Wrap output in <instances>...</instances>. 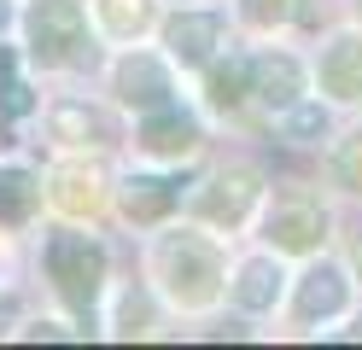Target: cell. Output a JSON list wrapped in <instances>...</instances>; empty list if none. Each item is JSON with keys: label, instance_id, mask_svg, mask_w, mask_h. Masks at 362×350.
<instances>
[{"label": "cell", "instance_id": "cell-15", "mask_svg": "<svg viewBox=\"0 0 362 350\" xmlns=\"http://www.w3.org/2000/svg\"><path fill=\"white\" fill-rule=\"evenodd\" d=\"M53 187H59V204L64 210H94L100 204V175L82 170V163H64V170L53 175Z\"/></svg>", "mask_w": 362, "mask_h": 350}, {"label": "cell", "instance_id": "cell-10", "mask_svg": "<svg viewBox=\"0 0 362 350\" xmlns=\"http://www.w3.org/2000/svg\"><path fill=\"white\" fill-rule=\"evenodd\" d=\"M322 88L333 93V100H356V93H362V35H345V41L327 47Z\"/></svg>", "mask_w": 362, "mask_h": 350}, {"label": "cell", "instance_id": "cell-6", "mask_svg": "<svg viewBox=\"0 0 362 350\" xmlns=\"http://www.w3.org/2000/svg\"><path fill=\"white\" fill-rule=\"evenodd\" d=\"M117 93L129 105H141V111H164L170 105V76H164V64L146 59V53H134L117 64Z\"/></svg>", "mask_w": 362, "mask_h": 350}, {"label": "cell", "instance_id": "cell-16", "mask_svg": "<svg viewBox=\"0 0 362 350\" xmlns=\"http://www.w3.org/2000/svg\"><path fill=\"white\" fill-rule=\"evenodd\" d=\"M41 199V187L24 170H0V222H24Z\"/></svg>", "mask_w": 362, "mask_h": 350}, {"label": "cell", "instance_id": "cell-17", "mask_svg": "<svg viewBox=\"0 0 362 350\" xmlns=\"http://www.w3.org/2000/svg\"><path fill=\"white\" fill-rule=\"evenodd\" d=\"M100 18L111 35H141L152 23V0H100Z\"/></svg>", "mask_w": 362, "mask_h": 350}, {"label": "cell", "instance_id": "cell-8", "mask_svg": "<svg viewBox=\"0 0 362 350\" xmlns=\"http://www.w3.org/2000/svg\"><path fill=\"white\" fill-rule=\"evenodd\" d=\"M216 41H222V18H216V12H181V18L170 23V53H175L181 64H205Z\"/></svg>", "mask_w": 362, "mask_h": 350}, {"label": "cell", "instance_id": "cell-19", "mask_svg": "<svg viewBox=\"0 0 362 350\" xmlns=\"http://www.w3.org/2000/svg\"><path fill=\"white\" fill-rule=\"evenodd\" d=\"M333 175L351 187V193H362V129L345 140V146H339V158H333Z\"/></svg>", "mask_w": 362, "mask_h": 350}, {"label": "cell", "instance_id": "cell-18", "mask_svg": "<svg viewBox=\"0 0 362 350\" xmlns=\"http://www.w3.org/2000/svg\"><path fill=\"white\" fill-rule=\"evenodd\" d=\"M245 82H252V64H245V59H228V64L211 76V105H216V111H234V105L245 100Z\"/></svg>", "mask_w": 362, "mask_h": 350}, {"label": "cell", "instance_id": "cell-13", "mask_svg": "<svg viewBox=\"0 0 362 350\" xmlns=\"http://www.w3.org/2000/svg\"><path fill=\"white\" fill-rule=\"evenodd\" d=\"M275 286H281V269L269 263V257H257V263H245V269H240L234 298L245 303V310H269V303H275Z\"/></svg>", "mask_w": 362, "mask_h": 350}, {"label": "cell", "instance_id": "cell-9", "mask_svg": "<svg viewBox=\"0 0 362 350\" xmlns=\"http://www.w3.org/2000/svg\"><path fill=\"white\" fill-rule=\"evenodd\" d=\"M298 88H304V70L292 64V59H252V93L263 105H275V111H286L292 100H298Z\"/></svg>", "mask_w": 362, "mask_h": 350}, {"label": "cell", "instance_id": "cell-20", "mask_svg": "<svg viewBox=\"0 0 362 350\" xmlns=\"http://www.w3.org/2000/svg\"><path fill=\"white\" fill-rule=\"evenodd\" d=\"M245 18L252 23H286V18H298V0H245Z\"/></svg>", "mask_w": 362, "mask_h": 350}, {"label": "cell", "instance_id": "cell-22", "mask_svg": "<svg viewBox=\"0 0 362 350\" xmlns=\"http://www.w3.org/2000/svg\"><path fill=\"white\" fill-rule=\"evenodd\" d=\"M0 23H6V6H0Z\"/></svg>", "mask_w": 362, "mask_h": 350}, {"label": "cell", "instance_id": "cell-11", "mask_svg": "<svg viewBox=\"0 0 362 350\" xmlns=\"http://www.w3.org/2000/svg\"><path fill=\"white\" fill-rule=\"evenodd\" d=\"M339 310H345V274H339V269H310L298 280V321L339 315Z\"/></svg>", "mask_w": 362, "mask_h": 350}, {"label": "cell", "instance_id": "cell-12", "mask_svg": "<svg viewBox=\"0 0 362 350\" xmlns=\"http://www.w3.org/2000/svg\"><path fill=\"white\" fill-rule=\"evenodd\" d=\"M170 204H175V181H164V175H134L123 187V210L134 222H158Z\"/></svg>", "mask_w": 362, "mask_h": 350}, {"label": "cell", "instance_id": "cell-2", "mask_svg": "<svg viewBox=\"0 0 362 350\" xmlns=\"http://www.w3.org/2000/svg\"><path fill=\"white\" fill-rule=\"evenodd\" d=\"M47 274H53L59 298L88 315L94 298H100V280H105V251L88 233H53L47 240Z\"/></svg>", "mask_w": 362, "mask_h": 350}, {"label": "cell", "instance_id": "cell-5", "mask_svg": "<svg viewBox=\"0 0 362 350\" xmlns=\"http://www.w3.org/2000/svg\"><path fill=\"white\" fill-rule=\"evenodd\" d=\"M252 199H257V181H252V175H216V181H205V193L193 199V210H199L205 222L234 228V222H245Z\"/></svg>", "mask_w": 362, "mask_h": 350}, {"label": "cell", "instance_id": "cell-3", "mask_svg": "<svg viewBox=\"0 0 362 350\" xmlns=\"http://www.w3.org/2000/svg\"><path fill=\"white\" fill-rule=\"evenodd\" d=\"M82 35H88V23H82V6H76V0H35L30 41H35V59H41V64H71V59H82Z\"/></svg>", "mask_w": 362, "mask_h": 350}, {"label": "cell", "instance_id": "cell-7", "mask_svg": "<svg viewBox=\"0 0 362 350\" xmlns=\"http://www.w3.org/2000/svg\"><path fill=\"white\" fill-rule=\"evenodd\" d=\"M141 146L158 152V158H187V152L199 146V123H193V117H181L175 105H164V111H152V117H146Z\"/></svg>", "mask_w": 362, "mask_h": 350}, {"label": "cell", "instance_id": "cell-4", "mask_svg": "<svg viewBox=\"0 0 362 350\" xmlns=\"http://www.w3.org/2000/svg\"><path fill=\"white\" fill-rule=\"evenodd\" d=\"M322 233H327V216H322V204H310V199H281L269 210V240L281 251H315Z\"/></svg>", "mask_w": 362, "mask_h": 350}, {"label": "cell", "instance_id": "cell-23", "mask_svg": "<svg viewBox=\"0 0 362 350\" xmlns=\"http://www.w3.org/2000/svg\"><path fill=\"white\" fill-rule=\"evenodd\" d=\"M356 263H362V245H356Z\"/></svg>", "mask_w": 362, "mask_h": 350}, {"label": "cell", "instance_id": "cell-14", "mask_svg": "<svg viewBox=\"0 0 362 350\" xmlns=\"http://www.w3.org/2000/svg\"><path fill=\"white\" fill-rule=\"evenodd\" d=\"M53 134L71 140V146H100V140H105V123H100L88 105H59V111H53Z\"/></svg>", "mask_w": 362, "mask_h": 350}, {"label": "cell", "instance_id": "cell-1", "mask_svg": "<svg viewBox=\"0 0 362 350\" xmlns=\"http://www.w3.org/2000/svg\"><path fill=\"white\" fill-rule=\"evenodd\" d=\"M158 274L170 280V292L199 310V303H211L216 286H222V257L211 240H199V233H170L164 245H158Z\"/></svg>", "mask_w": 362, "mask_h": 350}, {"label": "cell", "instance_id": "cell-21", "mask_svg": "<svg viewBox=\"0 0 362 350\" xmlns=\"http://www.w3.org/2000/svg\"><path fill=\"white\" fill-rule=\"evenodd\" d=\"M315 129H322V111H298L292 117V134H315Z\"/></svg>", "mask_w": 362, "mask_h": 350}]
</instances>
